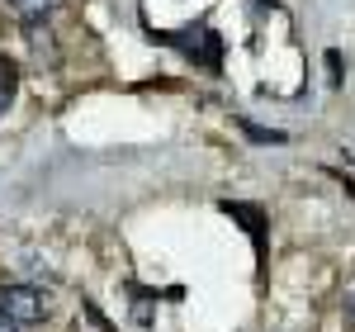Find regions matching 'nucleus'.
<instances>
[{
	"label": "nucleus",
	"mask_w": 355,
	"mask_h": 332,
	"mask_svg": "<svg viewBox=\"0 0 355 332\" xmlns=\"http://www.w3.org/2000/svg\"><path fill=\"white\" fill-rule=\"evenodd\" d=\"M0 318L10 328H33L48 318V299L33 290V285H19V280H5L0 285Z\"/></svg>",
	"instance_id": "obj_1"
},
{
	"label": "nucleus",
	"mask_w": 355,
	"mask_h": 332,
	"mask_svg": "<svg viewBox=\"0 0 355 332\" xmlns=\"http://www.w3.org/2000/svg\"><path fill=\"white\" fill-rule=\"evenodd\" d=\"M157 38H162V43H171V48H180L190 62L209 67V72H218V67H223V38H218L209 24L180 28V33H157Z\"/></svg>",
	"instance_id": "obj_2"
},
{
	"label": "nucleus",
	"mask_w": 355,
	"mask_h": 332,
	"mask_svg": "<svg viewBox=\"0 0 355 332\" xmlns=\"http://www.w3.org/2000/svg\"><path fill=\"white\" fill-rule=\"evenodd\" d=\"M223 214L227 219H237L251 233V242H256V256L266 251V214L256 209V204H242V199H223Z\"/></svg>",
	"instance_id": "obj_3"
},
{
	"label": "nucleus",
	"mask_w": 355,
	"mask_h": 332,
	"mask_svg": "<svg viewBox=\"0 0 355 332\" xmlns=\"http://www.w3.org/2000/svg\"><path fill=\"white\" fill-rule=\"evenodd\" d=\"M15 90H19V67L10 57H0V114L15 105Z\"/></svg>",
	"instance_id": "obj_4"
},
{
	"label": "nucleus",
	"mask_w": 355,
	"mask_h": 332,
	"mask_svg": "<svg viewBox=\"0 0 355 332\" xmlns=\"http://www.w3.org/2000/svg\"><path fill=\"white\" fill-rule=\"evenodd\" d=\"M237 124H242V133L251 142H284V133H279V128H261V124H251V119H237Z\"/></svg>",
	"instance_id": "obj_5"
},
{
	"label": "nucleus",
	"mask_w": 355,
	"mask_h": 332,
	"mask_svg": "<svg viewBox=\"0 0 355 332\" xmlns=\"http://www.w3.org/2000/svg\"><path fill=\"white\" fill-rule=\"evenodd\" d=\"M10 5H15V10H19V15H28V19H43V15H48V10H53L57 0H10Z\"/></svg>",
	"instance_id": "obj_6"
},
{
	"label": "nucleus",
	"mask_w": 355,
	"mask_h": 332,
	"mask_svg": "<svg viewBox=\"0 0 355 332\" xmlns=\"http://www.w3.org/2000/svg\"><path fill=\"white\" fill-rule=\"evenodd\" d=\"M327 67H331V85H341V53H327Z\"/></svg>",
	"instance_id": "obj_7"
},
{
	"label": "nucleus",
	"mask_w": 355,
	"mask_h": 332,
	"mask_svg": "<svg viewBox=\"0 0 355 332\" xmlns=\"http://www.w3.org/2000/svg\"><path fill=\"white\" fill-rule=\"evenodd\" d=\"M0 332H15V328H10V323H5V318H0Z\"/></svg>",
	"instance_id": "obj_8"
},
{
	"label": "nucleus",
	"mask_w": 355,
	"mask_h": 332,
	"mask_svg": "<svg viewBox=\"0 0 355 332\" xmlns=\"http://www.w3.org/2000/svg\"><path fill=\"white\" fill-rule=\"evenodd\" d=\"M256 5H275V0H256Z\"/></svg>",
	"instance_id": "obj_9"
}]
</instances>
